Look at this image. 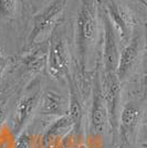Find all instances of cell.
<instances>
[{"mask_svg":"<svg viewBox=\"0 0 147 148\" xmlns=\"http://www.w3.org/2000/svg\"><path fill=\"white\" fill-rule=\"evenodd\" d=\"M145 83H146V85H147V70H146V72H145Z\"/></svg>","mask_w":147,"mask_h":148,"instance_id":"cell-21","label":"cell"},{"mask_svg":"<svg viewBox=\"0 0 147 148\" xmlns=\"http://www.w3.org/2000/svg\"><path fill=\"white\" fill-rule=\"evenodd\" d=\"M5 121H6V112L3 111L2 107H0V130H2V127H3Z\"/></svg>","mask_w":147,"mask_h":148,"instance_id":"cell-18","label":"cell"},{"mask_svg":"<svg viewBox=\"0 0 147 148\" xmlns=\"http://www.w3.org/2000/svg\"><path fill=\"white\" fill-rule=\"evenodd\" d=\"M98 34V11L94 0H81L75 21V44L82 73L96 47Z\"/></svg>","mask_w":147,"mask_h":148,"instance_id":"cell-1","label":"cell"},{"mask_svg":"<svg viewBox=\"0 0 147 148\" xmlns=\"http://www.w3.org/2000/svg\"><path fill=\"white\" fill-rule=\"evenodd\" d=\"M141 115L139 108L133 103L126 104L120 113L118 121V133L121 135L122 142L128 144L131 136L133 135L136 125L138 123Z\"/></svg>","mask_w":147,"mask_h":148,"instance_id":"cell-12","label":"cell"},{"mask_svg":"<svg viewBox=\"0 0 147 148\" xmlns=\"http://www.w3.org/2000/svg\"><path fill=\"white\" fill-rule=\"evenodd\" d=\"M47 56L48 51L45 52L41 47L37 44L31 47L25 51V53L21 58V65L25 71L31 75H37L42 71L44 65L47 64Z\"/></svg>","mask_w":147,"mask_h":148,"instance_id":"cell-13","label":"cell"},{"mask_svg":"<svg viewBox=\"0 0 147 148\" xmlns=\"http://www.w3.org/2000/svg\"><path fill=\"white\" fill-rule=\"evenodd\" d=\"M126 146H127V144H125L124 142H122L121 144H120V146H118V148H126Z\"/></svg>","mask_w":147,"mask_h":148,"instance_id":"cell-19","label":"cell"},{"mask_svg":"<svg viewBox=\"0 0 147 148\" xmlns=\"http://www.w3.org/2000/svg\"><path fill=\"white\" fill-rule=\"evenodd\" d=\"M106 13L116 29L120 41L124 43V45L127 44L132 39L134 30V20L132 14L127 9H125L123 6L118 5L113 0H111L107 3Z\"/></svg>","mask_w":147,"mask_h":148,"instance_id":"cell-8","label":"cell"},{"mask_svg":"<svg viewBox=\"0 0 147 148\" xmlns=\"http://www.w3.org/2000/svg\"><path fill=\"white\" fill-rule=\"evenodd\" d=\"M41 96L42 93L40 85H36L28 88L27 93L19 99L13 117L12 134L14 136H19L22 133L25 125L32 117L33 113L39 107Z\"/></svg>","mask_w":147,"mask_h":148,"instance_id":"cell-5","label":"cell"},{"mask_svg":"<svg viewBox=\"0 0 147 148\" xmlns=\"http://www.w3.org/2000/svg\"><path fill=\"white\" fill-rule=\"evenodd\" d=\"M139 49H141V39L138 36H136L132 37L128 43L125 44L121 51L116 70V75L121 82L126 80L127 76L132 73L139 56Z\"/></svg>","mask_w":147,"mask_h":148,"instance_id":"cell-10","label":"cell"},{"mask_svg":"<svg viewBox=\"0 0 147 148\" xmlns=\"http://www.w3.org/2000/svg\"><path fill=\"white\" fill-rule=\"evenodd\" d=\"M6 65H7V59L5 58L2 51L0 49V77H1V75H2V72H3V70L6 68Z\"/></svg>","mask_w":147,"mask_h":148,"instance_id":"cell-17","label":"cell"},{"mask_svg":"<svg viewBox=\"0 0 147 148\" xmlns=\"http://www.w3.org/2000/svg\"><path fill=\"white\" fill-rule=\"evenodd\" d=\"M71 56L67 40L62 34L55 33L50 41L47 56V68L51 76L54 79L70 77Z\"/></svg>","mask_w":147,"mask_h":148,"instance_id":"cell-3","label":"cell"},{"mask_svg":"<svg viewBox=\"0 0 147 148\" xmlns=\"http://www.w3.org/2000/svg\"><path fill=\"white\" fill-rule=\"evenodd\" d=\"M18 0H0V17L12 18L17 10Z\"/></svg>","mask_w":147,"mask_h":148,"instance_id":"cell-15","label":"cell"},{"mask_svg":"<svg viewBox=\"0 0 147 148\" xmlns=\"http://www.w3.org/2000/svg\"><path fill=\"white\" fill-rule=\"evenodd\" d=\"M107 124H109V116H107V108L103 93L102 77L100 71H96L93 82L92 104L90 110V125H89L90 135L93 137L102 135Z\"/></svg>","mask_w":147,"mask_h":148,"instance_id":"cell-4","label":"cell"},{"mask_svg":"<svg viewBox=\"0 0 147 148\" xmlns=\"http://www.w3.org/2000/svg\"><path fill=\"white\" fill-rule=\"evenodd\" d=\"M38 110L43 116L61 117L69 113V101L54 91H47L41 96Z\"/></svg>","mask_w":147,"mask_h":148,"instance_id":"cell-11","label":"cell"},{"mask_svg":"<svg viewBox=\"0 0 147 148\" xmlns=\"http://www.w3.org/2000/svg\"><path fill=\"white\" fill-rule=\"evenodd\" d=\"M32 137L30 134L22 132L20 135L18 136L17 140H16V146L14 148H32Z\"/></svg>","mask_w":147,"mask_h":148,"instance_id":"cell-16","label":"cell"},{"mask_svg":"<svg viewBox=\"0 0 147 148\" xmlns=\"http://www.w3.org/2000/svg\"><path fill=\"white\" fill-rule=\"evenodd\" d=\"M138 1H141L142 3H144V5H146L147 6V0H138Z\"/></svg>","mask_w":147,"mask_h":148,"instance_id":"cell-20","label":"cell"},{"mask_svg":"<svg viewBox=\"0 0 147 148\" xmlns=\"http://www.w3.org/2000/svg\"><path fill=\"white\" fill-rule=\"evenodd\" d=\"M67 0H54L33 17V23L27 39V49L41 43L54 30Z\"/></svg>","mask_w":147,"mask_h":148,"instance_id":"cell-2","label":"cell"},{"mask_svg":"<svg viewBox=\"0 0 147 148\" xmlns=\"http://www.w3.org/2000/svg\"><path fill=\"white\" fill-rule=\"evenodd\" d=\"M74 130L72 121L69 115L58 117L45 130L42 136V144L44 148H61L64 138Z\"/></svg>","mask_w":147,"mask_h":148,"instance_id":"cell-9","label":"cell"},{"mask_svg":"<svg viewBox=\"0 0 147 148\" xmlns=\"http://www.w3.org/2000/svg\"><path fill=\"white\" fill-rule=\"evenodd\" d=\"M103 27H104V45H103V69L104 74L116 73L118 60H120V48L115 27L113 25L107 13L103 16Z\"/></svg>","mask_w":147,"mask_h":148,"instance_id":"cell-7","label":"cell"},{"mask_svg":"<svg viewBox=\"0 0 147 148\" xmlns=\"http://www.w3.org/2000/svg\"><path fill=\"white\" fill-rule=\"evenodd\" d=\"M103 93L107 108L109 125L114 135L118 133V121H120V102H121V81L116 73L104 74L102 80Z\"/></svg>","mask_w":147,"mask_h":148,"instance_id":"cell-6","label":"cell"},{"mask_svg":"<svg viewBox=\"0 0 147 148\" xmlns=\"http://www.w3.org/2000/svg\"><path fill=\"white\" fill-rule=\"evenodd\" d=\"M82 105H81L79 92L75 87V84L71 82V91H70V99H69V117L72 121L74 126V132L79 135L82 121Z\"/></svg>","mask_w":147,"mask_h":148,"instance_id":"cell-14","label":"cell"}]
</instances>
